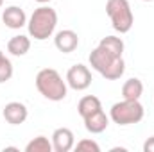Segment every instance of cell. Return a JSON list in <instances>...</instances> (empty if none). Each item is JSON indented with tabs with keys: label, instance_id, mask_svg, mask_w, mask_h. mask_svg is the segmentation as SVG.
<instances>
[{
	"label": "cell",
	"instance_id": "6da1fadb",
	"mask_svg": "<svg viewBox=\"0 0 154 152\" xmlns=\"http://www.w3.org/2000/svg\"><path fill=\"white\" fill-rule=\"evenodd\" d=\"M88 59H90V66L95 72H99L104 79H108V81H116V79H120V77L124 75V72H125L124 59L116 57V56L109 54V52H106L99 45L91 50V54H90Z\"/></svg>",
	"mask_w": 154,
	"mask_h": 152
},
{
	"label": "cell",
	"instance_id": "7a4b0ae2",
	"mask_svg": "<svg viewBox=\"0 0 154 152\" xmlns=\"http://www.w3.org/2000/svg\"><path fill=\"white\" fill-rule=\"evenodd\" d=\"M56 25H57V13L50 5H39L27 20L29 36L38 41H45L50 38L56 31Z\"/></svg>",
	"mask_w": 154,
	"mask_h": 152
},
{
	"label": "cell",
	"instance_id": "3957f363",
	"mask_svg": "<svg viewBox=\"0 0 154 152\" xmlns=\"http://www.w3.org/2000/svg\"><path fill=\"white\" fill-rule=\"evenodd\" d=\"M36 88L38 91L52 102H59L66 97V81H63V77L59 75L57 70L54 68H43L39 70L36 75Z\"/></svg>",
	"mask_w": 154,
	"mask_h": 152
},
{
	"label": "cell",
	"instance_id": "277c9868",
	"mask_svg": "<svg viewBox=\"0 0 154 152\" xmlns=\"http://www.w3.org/2000/svg\"><path fill=\"white\" fill-rule=\"evenodd\" d=\"M106 14L111 20V25L116 32L125 34L133 29L134 16L127 0H108L106 2Z\"/></svg>",
	"mask_w": 154,
	"mask_h": 152
},
{
	"label": "cell",
	"instance_id": "5b68a950",
	"mask_svg": "<svg viewBox=\"0 0 154 152\" xmlns=\"http://www.w3.org/2000/svg\"><path fill=\"white\" fill-rule=\"evenodd\" d=\"M145 109L140 104V100H125L122 99L120 102H116L109 109V118L118 123V125H133L143 120Z\"/></svg>",
	"mask_w": 154,
	"mask_h": 152
},
{
	"label": "cell",
	"instance_id": "8992f818",
	"mask_svg": "<svg viewBox=\"0 0 154 152\" xmlns=\"http://www.w3.org/2000/svg\"><path fill=\"white\" fill-rule=\"evenodd\" d=\"M66 84L75 90V91H84L91 84V72L84 65H74L66 72Z\"/></svg>",
	"mask_w": 154,
	"mask_h": 152
},
{
	"label": "cell",
	"instance_id": "52a82bcc",
	"mask_svg": "<svg viewBox=\"0 0 154 152\" xmlns=\"http://www.w3.org/2000/svg\"><path fill=\"white\" fill-rule=\"evenodd\" d=\"M54 152H70L75 147V136L68 127H59L52 132Z\"/></svg>",
	"mask_w": 154,
	"mask_h": 152
},
{
	"label": "cell",
	"instance_id": "ba28073f",
	"mask_svg": "<svg viewBox=\"0 0 154 152\" xmlns=\"http://www.w3.org/2000/svg\"><path fill=\"white\" fill-rule=\"evenodd\" d=\"M2 114H4V118H5L7 123H11V125H20V123H23V122L27 120L29 109H27V106L22 104V102H9V104L4 106Z\"/></svg>",
	"mask_w": 154,
	"mask_h": 152
},
{
	"label": "cell",
	"instance_id": "9c48e42d",
	"mask_svg": "<svg viewBox=\"0 0 154 152\" xmlns=\"http://www.w3.org/2000/svg\"><path fill=\"white\" fill-rule=\"evenodd\" d=\"M54 45H56V48L59 52L70 54V52H74L77 47H79V36H77L75 31H72V29H63V31H59L56 34Z\"/></svg>",
	"mask_w": 154,
	"mask_h": 152
},
{
	"label": "cell",
	"instance_id": "30bf717a",
	"mask_svg": "<svg viewBox=\"0 0 154 152\" xmlns=\"http://www.w3.org/2000/svg\"><path fill=\"white\" fill-rule=\"evenodd\" d=\"M2 22L5 23V27L16 31V29H22L23 25H27V14H25V11L22 7L9 5L2 13Z\"/></svg>",
	"mask_w": 154,
	"mask_h": 152
},
{
	"label": "cell",
	"instance_id": "8fae6325",
	"mask_svg": "<svg viewBox=\"0 0 154 152\" xmlns=\"http://www.w3.org/2000/svg\"><path fill=\"white\" fill-rule=\"evenodd\" d=\"M82 120H84L86 131L91 132V134H100V132H104V131L108 129V125H109V116L104 113V109H99L97 113L90 114V116H86V118H82Z\"/></svg>",
	"mask_w": 154,
	"mask_h": 152
},
{
	"label": "cell",
	"instance_id": "7c38bea8",
	"mask_svg": "<svg viewBox=\"0 0 154 152\" xmlns=\"http://www.w3.org/2000/svg\"><path fill=\"white\" fill-rule=\"evenodd\" d=\"M29 50H31V39H29V36L18 34V36H13V38L7 41V52H9L11 56L22 57V56H25Z\"/></svg>",
	"mask_w": 154,
	"mask_h": 152
},
{
	"label": "cell",
	"instance_id": "4fadbf2b",
	"mask_svg": "<svg viewBox=\"0 0 154 152\" xmlns=\"http://www.w3.org/2000/svg\"><path fill=\"white\" fill-rule=\"evenodd\" d=\"M143 95V82L136 77L127 79L122 86V99L125 100H140V97Z\"/></svg>",
	"mask_w": 154,
	"mask_h": 152
},
{
	"label": "cell",
	"instance_id": "5bb4252c",
	"mask_svg": "<svg viewBox=\"0 0 154 152\" xmlns=\"http://www.w3.org/2000/svg\"><path fill=\"white\" fill-rule=\"evenodd\" d=\"M99 109H102V102H100V99L95 97V95H86V97H82V99L79 100V104H77V111L81 114V118H86V116H90V114L97 113Z\"/></svg>",
	"mask_w": 154,
	"mask_h": 152
},
{
	"label": "cell",
	"instance_id": "9a60e30c",
	"mask_svg": "<svg viewBox=\"0 0 154 152\" xmlns=\"http://www.w3.org/2000/svg\"><path fill=\"white\" fill-rule=\"evenodd\" d=\"M99 47H102L106 52L113 54L116 57H122V54H124V41H122V38H116V36H106V38H102L100 43H99Z\"/></svg>",
	"mask_w": 154,
	"mask_h": 152
},
{
	"label": "cell",
	"instance_id": "2e32d148",
	"mask_svg": "<svg viewBox=\"0 0 154 152\" xmlns=\"http://www.w3.org/2000/svg\"><path fill=\"white\" fill-rule=\"evenodd\" d=\"M52 141L47 136H36L34 140H31L25 145V152H52Z\"/></svg>",
	"mask_w": 154,
	"mask_h": 152
},
{
	"label": "cell",
	"instance_id": "e0dca14e",
	"mask_svg": "<svg viewBox=\"0 0 154 152\" xmlns=\"http://www.w3.org/2000/svg\"><path fill=\"white\" fill-rule=\"evenodd\" d=\"M74 149H75L77 152H100L99 143H97V141H93V140H90V138H84V140L77 141Z\"/></svg>",
	"mask_w": 154,
	"mask_h": 152
},
{
	"label": "cell",
	"instance_id": "ac0fdd59",
	"mask_svg": "<svg viewBox=\"0 0 154 152\" xmlns=\"http://www.w3.org/2000/svg\"><path fill=\"white\" fill-rule=\"evenodd\" d=\"M13 63L4 56L2 61H0V82H7L11 77H13Z\"/></svg>",
	"mask_w": 154,
	"mask_h": 152
},
{
	"label": "cell",
	"instance_id": "d6986e66",
	"mask_svg": "<svg viewBox=\"0 0 154 152\" xmlns=\"http://www.w3.org/2000/svg\"><path fill=\"white\" fill-rule=\"evenodd\" d=\"M143 152H154V136L147 138L143 143Z\"/></svg>",
	"mask_w": 154,
	"mask_h": 152
},
{
	"label": "cell",
	"instance_id": "ffe728a7",
	"mask_svg": "<svg viewBox=\"0 0 154 152\" xmlns=\"http://www.w3.org/2000/svg\"><path fill=\"white\" fill-rule=\"evenodd\" d=\"M38 4H47V2H50V0H36Z\"/></svg>",
	"mask_w": 154,
	"mask_h": 152
},
{
	"label": "cell",
	"instance_id": "44dd1931",
	"mask_svg": "<svg viewBox=\"0 0 154 152\" xmlns=\"http://www.w3.org/2000/svg\"><path fill=\"white\" fill-rule=\"evenodd\" d=\"M2 57H4V52H2V50H0V61H2Z\"/></svg>",
	"mask_w": 154,
	"mask_h": 152
},
{
	"label": "cell",
	"instance_id": "7402d4cb",
	"mask_svg": "<svg viewBox=\"0 0 154 152\" xmlns=\"http://www.w3.org/2000/svg\"><path fill=\"white\" fill-rule=\"evenodd\" d=\"M2 4H4V0H0V7H2Z\"/></svg>",
	"mask_w": 154,
	"mask_h": 152
},
{
	"label": "cell",
	"instance_id": "603a6c76",
	"mask_svg": "<svg viewBox=\"0 0 154 152\" xmlns=\"http://www.w3.org/2000/svg\"><path fill=\"white\" fill-rule=\"evenodd\" d=\"M143 2H152V0H143Z\"/></svg>",
	"mask_w": 154,
	"mask_h": 152
}]
</instances>
